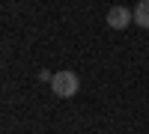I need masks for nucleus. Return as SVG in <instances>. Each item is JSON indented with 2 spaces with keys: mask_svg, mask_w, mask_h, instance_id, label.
I'll list each match as a JSON object with an SVG mask.
<instances>
[{
  "mask_svg": "<svg viewBox=\"0 0 149 134\" xmlns=\"http://www.w3.org/2000/svg\"><path fill=\"white\" fill-rule=\"evenodd\" d=\"M51 90H54V95H60V99H72V95H78V90H81L78 72H72V69H60V72H54Z\"/></svg>",
  "mask_w": 149,
  "mask_h": 134,
  "instance_id": "1",
  "label": "nucleus"
},
{
  "mask_svg": "<svg viewBox=\"0 0 149 134\" xmlns=\"http://www.w3.org/2000/svg\"><path fill=\"white\" fill-rule=\"evenodd\" d=\"M131 21H134V15L128 6H110L107 9V27L110 30H125Z\"/></svg>",
  "mask_w": 149,
  "mask_h": 134,
  "instance_id": "2",
  "label": "nucleus"
},
{
  "mask_svg": "<svg viewBox=\"0 0 149 134\" xmlns=\"http://www.w3.org/2000/svg\"><path fill=\"white\" fill-rule=\"evenodd\" d=\"M131 15H134V24H137V27L149 30V0H140V3L131 9Z\"/></svg>",
  "mask_w": 149,
  "mask_h": 134,
  "instance_id": "3",
  "label": "nucleus"
}]
</instances>
